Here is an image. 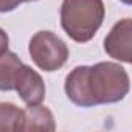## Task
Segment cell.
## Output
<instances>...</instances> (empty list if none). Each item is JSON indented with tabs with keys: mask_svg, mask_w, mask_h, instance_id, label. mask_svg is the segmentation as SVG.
<instances>
[{
	"mask_svg": "<svg viewBox=\"0 0 132 132\" xmlns=\"http://www.w3.org/2000/svg\"><path fill=\"white\" fill-rule=\"evenodd\" d=\"M67 96L82 107L117 103L129 92V76L123 67L100 62L92 67H76L65 79Z\"/></svg>",
	"mask_w": 132,
	"mask_h": 132,
	"instance_id": "1",
	"label": "cell"
},
{
	"mask_svg": "<svg viewBox=\"0 0 132 132\" xmlns=\"http://www.w3.org/2000/svg\"><path fill=\"white\" fill-rule=\"evenodd\" d=\"M130 33H132L130 19H123L121 22H118L104 40L106 53L109 56H112L113 59H118L123 62H130L132 61Z\"/></svg>",
	"mask_w": 132,
	"mask_h": 132,
	"instance_id": "5",
	"label": "cell"
},
{
	"mask_svg": "<svg viewBox=\"0 0 132 132\" xmlns=\"http://www.w3.org/2000/svg\"><path fill=\"white\" fill-rule=\"evenodd\" d=\"M0 90H17L19 96L28 106L42 103L45 96V86L40 75L23 65L10 51L0 56Z\"/></svg>",
	"mask_w": 132,
	"mask_h": 132,
	"instance_id": "2",
	"label": "cell"
},
{
	"mask_svg": "<svg viewBox=\"0 0 132 132\" xmlns=\"http://www.w3.org/2000/svg\"><path fill=\"white\" fill-rule=\"evenodd\" d=\"M8 51V36L6 33L0 28V56Z\"/></svg>",
	"mask_w": 132,
	"mask_h": 132,
	"instance_id": "9",
	"label": "cell"
},
{
	"mask_svg": "<svg viewBox=\"0 0 132 132\" xmlns=\"http://www.w3.org/2000/svg\"><path fill=\"white\" fill-rule=\"evenodd\" d=\"M19 2L22 3V2H33V0H19Z\"/></svg>",
	"mask_w": 132,
	"mask_h": 132,
	"instance_id": "11",
	"label": "cell"
},
{
	"mask_svg": "<svg viewBox=\"0 0 132 132\" xmlns=\"http://www.w3.org/2000/svg\"><path fill=\"white\" fill-rule=\"evenodd\" d=\"M19 5H20L19 0H0V13L13 11V10L17 8Z\"/></svg>",
	"mask_w": 132,
	"mask_h": 132,
	"instance_id": "8",
	"label": "cell"
},
{
	"mask_svg": "<svg viewBox=\"0 0 132 132\" xmlns=\"http://www.w3.org/2000/svg\"><path fill=\"white\" fill-rule=\"evenodd\" d=\"M104 19L103 0H64L61 23L64 31L76 42H89Z\"/></svg>",
	"mask_w": 132,
	"mask_h": 132,
	"instance_id": "3",
	"label": "cell"
},
{
	"mask_svg": "<svg viewBox=\"0 0 132 132\" xmlns=\"http://www.w3.org/2000/svg\"><path fill=\"white\" fill-rule=\"evenodd\" d=\"M23 110L17 109L14 104H0V130H22Z\"/></svg>",
	"mask_w": 132,
	"mask_h": 132,
	"instance_id": "7",
	"label": "cell"
},
{
	"mask_svg": "<svg viewBox=\"0 0 132 132\" xmlns=\"http://www.w3.org/2000/svg\"><path fill=\"white\" fill-rule=\"evenodd\" d=\"M121 2H124L126 5H129V3H130V0H121Z\"/></svg>",
	"mask_w": 132,
	"mask_h": 132,
	"instance_id": "10",
	"label": "cell"
},
{
	"mask_svg": "<svg viewBox=\"0 0 132 132\" xmlns=\"http://www.w3.org/2000/svg\"><path fill=\"white\" fill-rule=\"evenodd\" d=\"M22 130H54L51 112L37 104L30 106L27 110H23Z\"/></svg>",
	"mask_w": 132,
	"mask_h": 132,
	"instance_id": "6",
	"label": "cell"
},
{
	"mask_svg": "<svg viewBox=\"0 0 132 132\" xmlns=\"http://www.w3.org/2000/svg\"><path fill=\"white\" fill-rule=\"evenodd\" d=\"M30 54L39 69L54 72L65 64L69 48L51 31H39L30 42Z\"/></svg>",
	"mask_w": 132,
	"mask_h": 132,
	"instance_id": "4",
	"label": "cell"
}]
</instances>
